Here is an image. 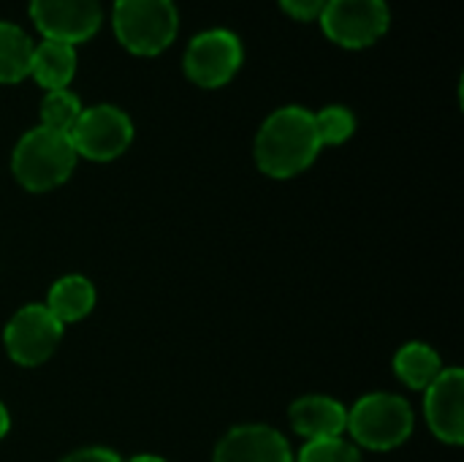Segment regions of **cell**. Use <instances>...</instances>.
<instances>
[{
	"instance_id": "cell-1",
	"label": "cell",
	"mask_w": 464,
	"mask_h": 462,
	"mask_svg": "<svg viewBox=\"0 0 464 462\" xmlns=\"http://www.w3.org/2000/svg\"><path fill=\"white\" fill-rule=\"evenodd\" d=\"M315 114L302 106H283L269 114L256 136V163L275 180L302 174L321 152Z\"/></svg>"
},
{
	"instance_id": "cell-2",
	"label": "cell",
	"mask_w": 464,
	"mask_h": 462,
	"mask_svg": "<svg viewBox=\"0 0 464 462\" xmlns=\"http://www.w3.org/2000/svg\"><path fill=\"white\" fill-rule=\"evenodd\" d=\"M73 166H76V150L71 139L44 125L27 131L16 142L11 158L14 177L19 180L22 188L33 193H44L63 185L71 177Z\"/></svg>"
},
{
	"instance_id": "cell-3",
	"label": "cell",
	"mask_w": 464,
	"mask_h": 462,
	"mask_svg": "<svg viewBox=\"0 0 464 462\" xmlns=\"http://www.w3.org/2000/svg\"><path fill=\"white\" fill-rule=\"evenodd\" d=\"M111 22L128 52L150 57L174 41L179 16L174 0H117Z\"/></svg>"
},
{
	"instance_id": "cell-4",
	"label": "cell",
	"mask_w": 464,
	"mask_h": 462,
	"mask_svg": "<svg viewBox=\"0 0 464 462\" xmlns=\"http://www.w3.org/2000/svg\"><path fill=\"white\" fill-rule=\"evenodd\" d=\"M356 444L386 452L400 444H405L413 433V411L411 406L386 392H375L362 398L351 411H348V428Z\"/></svg>"
},
{
	"instance_id": "cell-5",
	"label": "cell",
	"mask_w": 464,
	"mask_h": 462,
	"mask_svg": "<svg viewBox=\"0 0 464 462\" xmlns=\"http://www.w3.org/2000/svg\"><path fill=\"white\" fill-rule=\"evenodd\" d=\"M318 19L334 44L359 49L375 44L389 30L392 14L386 0H326Z\"/></svg>"
},
{
	"instance_id": "cell-6",
	"label": "cell",
	"mask_w": 464,
	"mask_h": 462,
	"mask_svg": "<svg viewBox=\"0 0 464 462\" xmlns=\"http://www.w3.org/2000/svg\"><path fill=\"white\" fill-rule=\"evenodd\" d=\"M68 139L76 155H84L90 161H114L128 150L133 139V125L122 109L101 103L82 109Z\"/></svg>"
},
{
	"instance_id": "cell-7",
	"label": "cell",
	"mask_w": 464,
	"mask_h": 462,
	"mask_svg": "<svg viewBox=\"0 0 464 462\" xmlns=\"http://www.w3.org/2000/svg\"><path fill=\"white\" fill-rule=\"evenodd\" d=\"M63 338V324L46 310V305H24L5 324L3 343L16 365L35 368L46 362Z\"/></svg>"
},
{
	"instance_id": "cell-8",
	"label": "cell",
	"mask_w": 464,
	"mask_h": 462,
	"mask_svg": "<svg viewBox=\"0 0 464 462\" xmlns=\"http://www.w3.org/2000/svg\"><path fill=\"white\" fill-rule=\"evenodd\" d=\"M242 65V41L231 30H204L185 52V74L201 87H220Z\"/></svg>"
},
{
	"instance_id": "cell-9",
	"label": "cell",
	"mask_w": 464,
	"mask_h": 462,
	"mask_svg": "<svg viewBox=\"0 0 464 462\" xmlns=\"http://www.w3.org/2000/svg\"><path fill=\"white\" fill-rule=\"evenodd\" d=\"M30 16L44 38L73 46L95 35L103 11L101 0H30Z\"/></svg>"
},
{
	"instance_id": "cell-10",
	"label": "cell",
	"mask_w": 464,
	"mask_h": 462,
	"mask_svg": "<svg viewBox=\"0 0 464 462\" xmlns=\"http://www.w3.org/2000/svg\"><path fill=\"white\" fill-rule=\"evenodd\" d=\"M424 392H427L424 411H427L430 430L443 444L459 447L464 441V373L459 368L440 370V376Z\"/></svg>"
},
{
	"instance_id": "cell-11",
	"label": "cell",
	"mask_w": 464,
	"mask_h": 462,
	"mask_svg": "<svg viewBox=\"0 0 464 462\" xmlns=\"http://www.w3.org/2000/svg\"><path fill=\"white\" fill-rule=\"evenodd\" d=\"M212 462H291V447L266 425H242L226 433Z\"/></svg>"
},
{
	"instance_id": "cell-12",
	"label": "cell",
	"mask_w": 464,
	"mask_h": 462,
	"mask_svg": "<svg viewBox=\"0 0 464 462\" xmlns=\"http://www.w3.org/2000/svg\"><path fill=\"white\" fill-rule=\"evenodd\" d=\"M288 417H291V428L307 441L340 438V433H345L348 428V411L343 408V403L324 395H307L296 400Z\"/></svg>"
},
{
	"instance_id": "cell-13",
	"label": "cell",
	"mask_w": 464,
	"mask_h": 462,
	"mask_svg": "<svg viewBox=\"0 0 464 462\" xmlns=\"http://www.w3.org/2000/svg\"><path fill=\"white\" fill-rule=\"evenodd\" d=\"M30 74L46 90H65L76 74V49L65 41L44 38L38 46H33Z\"/></svg>"
},
{
	"instance_id": "cell-14",
	"label": "cell",
	"mask_w": 464,
	"mask_h": 462,
	"mask_svg": "<svg viewBox=\"0 0 464 462\" xmlns=\"http://www.w3.org/2000/svg\"><path fill=\"white\" fill-rule=\"evenodd\" d=\"M95 308V286L82 278V275H65L60 278L46 300V310L60 321V324H71V321H82L90 310Z\"/></svg>"
},
{
	"instance_id": "cell-15",
	"label": "cell",
	"mask_w": 464,
	"mask_h": 462,
	"mask_svg": "<svg viewBox=\"0 0 464 462\" xmlns=\"http://www.w3.org/2000/svg\"><path fill=\"white\" fill-rule=\"evenodd\" d=\"M440 357L427 343H408L394 357V373L411 389H427L440 376Z\"/></svg>"
},
{
	"instance_id": "cell-16",
	"label": "cell",
	"mask_w": 464,
	"mask_h": 462,
	"mask_svg": "<svg viewBox=\"0 0 464 462\" xmlns=\"http://www.w3.org/2000/svg\"><path fill=\"white\" fill-rule=\"evenodd\" d=\"M33 46L35 44L19 25L0 22V84L22 82L30 74Z\"/></svg>"
},
{
	"instance_id": "cell-17",
	"label": "cell",
	"mask_w": 464,
	"mask_h": 462,
	"mask_svg": "<svg viewBox=\"0 0 464 462\" xmlns=\"http://www.w3.org/2000/svg\"><path fill=\"white\" fill-rule=\"evenodd\" d=\"M82 114V103L71 90H49L41 101V125L68 136Z\"/></svg>"
},
{
	"instance_id": "cell-18",
	"label": "cell",
	"mask_w": 464,
	"mask_h": 462,
	"mask_svg": "<svg viewBox=\"0 0 464 462\" xmlns=\"http://www.w3.org/2000/svg\"><path fill=\"white\" fill-rule=\"evenodd\" d=\"M315 131L321 144H343L356 131V117L345 106H326L315 114Z\"/></svg>"
},
{
	"instance_id": "cell-19",
	"label": "cell",
	"mask_w": 464,
	"mask_h": 462,
	"mask_svg": "<svg viewBox=\"0 0 464 462\" xmlns=\"http://www.w3.org/2000/svg\"><path fill=\"white\" fill-rule=\"evenodd\" d=\"M299 462H362V455L353 444L343 438H321V441H307L302 449Z\"/></svg>"
},
{
	"instance_id": "cell-20",
	"label": "cell",
	"mask_w": 464,
	"mask_h": 462,
	"mask_svg": "<svg viewBox=\"0 0 464 462\" xmlns=\"http://www.w3.org/2000/svg\"><path fill=\"white\" fill-rule=\"evenodd\" d=\"M280 5L285 8V14H291L296 19H315V16H321L326 0H280Z\"/></svg>"
},
{
	"instance_id": "cell-21",
	"label": "cell",
	"mask_w": 464,
	"mask_h": 462,
	"mask_svg": "<svg viewBox=\"0 0 464 462\" xmlns=\"http://www.w3.org/2000/svg\"><path fill=\"white\" fill-rule=\"evenodd\" d=\"M63 462H122V460H120L114 452L95 447V449H79V452L68 455Z\"/></svg>"
},
{
	"instance_id": "cell-22",
	"label": "cell",
	"mask_w": 464,
	"mask_h": 462,
	"mask_svg": "<svg viewBox=\"0 0 464 462\" xmlns=\"http://www.w3.org/2000/svg\"><path fill=\"white\" fill-rule=\"evenodd\" d=\"M8 430H11V417H8L5 406L0 403V438H5V436H8Z\"/></svg>"
},
{
	"instance_id": "cell-23",
	"label": "cell",
	"mask_w": 464,
	"mask_h": 462,
	"mask_svg": "<svg viewBox=\"0 0 464 462\" xmlns=\"http://www.w3.org/2000/svg\"><path fill=\"white\" fill-rule=\"evenodd\" d=\"M130 462H166L163 457H155V455H139V457H133Z\"/></svg>"
}]
</instances>
